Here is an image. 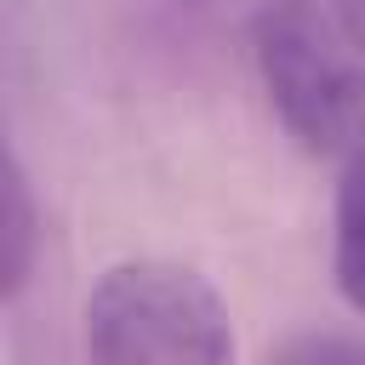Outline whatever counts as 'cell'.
Segmentation results:
<instances>
[{
  "label": "cell",
  "instance_id": "cell-1",
  "mask_svg": "<svg viewBox=\"0 0 365 365\" xmlns=\"http://www.w3.org/2000/svg\"><path fill=\"white\" fill-rule=\"evenodd\" d=\"M80 331L91 365H234L228 302L200 268L165 257L103 268Z\"/></svg>",
  "mask_w": 365,
  "mask_h": 365
},
{
  "label": "cell",
  "instance_id": "cell-2",
  "mask_svg": "<svg viewBox=\"0 0 365 365\" xmlns=\"http://www.w3.org/2000/svg\"><path fill=\"white\" fill-rule=\"evenodd\" d=\"M251 46L279 125L308 154L365 148V51L336 29V17L308 0H268Z\"/></svg>",
  "mask_w": 365,
  "mask_h": 365
},
{
  "label": "cell",
  "instance_id": "cell-3",
  "mask_svg": "<svg viewBox=\"0 0 365 365\" xmlns=\"http://www.w3.org/2000/svg\"><path fill=\"white\" fill-rule=\"evenodd\" d=\"M336 291L354 314H365V148L342 160L336 177V245H331Z\"/></svg>",
  "mask_w": 365,
  "mask_h": 365
},
{
  "label": "cell",
  "instance_id": "cell-4",
  "mask_svg": "<svg viewBox=\"0 0 365 365\" xmlns=\"http://www.w3.org/2000/svg\"><path fill=\"white\" fill-rule=\"evenodd\" d=\"M29 262H34V200H29L23 171L11 165V171H6V262H0V274H6V297L23 291Z\"/></svg>",
  "mask_w": 365,
  "mask_h": 365
},
{
  "label": "cell",
  "instance_id": "cell-5",
  "mask_svg": "<svg viewBox=\"0 0 365 365\" xmlns=\"http://www.w3.org/2000/svg\"><path fill=\"white\" fill-rule=\"evenodd\" d=\"M262 365H365V342L336 336V331H302V336L279 342Z\"/></svg>",
  "mask_w": 365,
  "mask_h": 365
},
{
  "label": "cell",
  "instance_id": "cell-6",
  "mask_svg": "<svg viewBox=\"0 0 365 365\" xmlns=\"http://www.w3.org/2000/svg\"><path fill=\"white\" fill-rule=\"evenodd\" d=\"M331 17H336V29L365 51V0H331Z\"/></svg>",
  "mask_w": 365,
  "mask_h": 365
}]
</instances>
